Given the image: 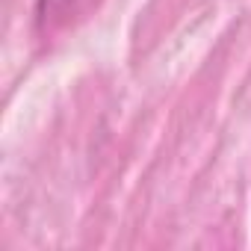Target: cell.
<instances>
[{"label": "cell", "instance_id": "obj_1", "mask_svg": "<svg viewBox=\"0 0 251 251\" xmlns=\"http://www.w3.org/2000/svg\"><path fill=\"white\" fill-rule=\"evenodd\" d=\"M100 0H39L36 6V24L42 36H56L77 21H83Z\"/></svg>", "mask_w": 251, "mask_h": 251}]
</instances>
